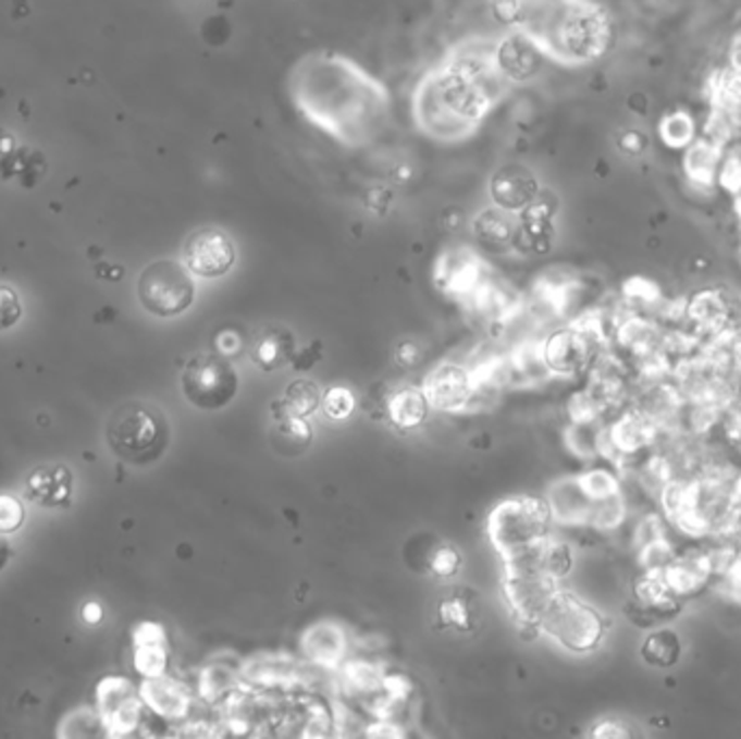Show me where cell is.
<instances>
[{"label":"cell","instance_id":"18","mask_svg":"<svg viewBox=\"0 0 741 739\" xmlns=\"http://www.w3.org/2000/svg\"><path fill=\"white\" fill-rule=\"evenodd\" d=\"M458 564H460V557L456 555V551H452V549H443L436 557H434V562H432V568H434V572L436 575H441V577H449V575H454L456 570H458Z\"/></svg>","mask_w":741,"mask_h":739},{"label":"cell","instance_id":"11","mask_svg":"<svg viewBox=\"0 0 741 739\" xmlns=\"http://www.w3.org/2000/svg\"><path fill=\"white\" fill-rule=\"evenodd\" d=\"M312 441V432L306 426V421L297 415L286 417L273 432V445L280 447L284 445L282 454L284 456H297L299 452H304Z\"/></svg>","mask_w":741,"mask_h":739},{"label":"cell","instance_id":"21","mask_svg":"<svg viewBox=\"0 0 741 739\" xmlns=\"http://www.w3.org/2000/svg\"><path fill=\"white\" fill-rule=\"evenodd\" d=\"M594 736L596 738H607V736H616V738H620V736H629V731H625V729H614V727H603V729H596L594 731Z\"/></svg>","mask_w":741,"mask_h":739},{"label":"cell","instance_id":"1","mask_svg":"<svg viewBox=\"0 0 741 739\" xmlns=\"http://www.w3.org/2000/svg\"><path fill=\"white\" fill-rule=\"evenodd\" d=\"M286 87L301 118L347 148L375 144L391 124L388 89L347 54H304L291 67Z\"/></svg>","mask_w":741,"mask_h":739},{"label":"cell","instance_id":"22","mask_svg":"<svg viewBox=\"0 0 741 739\" xmlns=\"http://www.w3.org/2000/svg\"><path fill=\"white\" fill-rule=\"evenodd\" d=\"M677 124H683V126H686V124H690V122H688V120H683V122H681V115H677ZM686 131H690V126H686ZM672 139H677V144H683V141H681V135H679V131H677V135H675Z\"/></svg>","mask_w":741,"mask_h":739},{"label":"cell","instance_id":"5","mask_svg":"<svg viewBox=\"0 0 741 739\" xmlns=\"http://www.w3.org/2000/svg\"><path fill=\"white\" fill-rule=\"evenodd\" d=\"M137 295L150 315L170 319L192 308L196 299V284L187 264L165 258L150 262L141 271Z\"/></svg>","mask_w":741,"mask_h":739},{"label":"cell","instance_id":"13","mask_svg":"<svg viewBox=\"0 0 741 739\" xmlns=\"http://www.w3.org/2000/svg\"><path fill=\"white\" fill-rule=\"evenodd\" d=\"M642 653L655 666H672L679 660V638L672 631H657L644 642Z\"/></svg>","mask_w":741,"mask_h":739},{"label":"cell","instance_id":"9","mask_svg":"<svg viewBox=\"0 0 741 739\" xmlns=\"http://www.w3.org/2000/svg\"><path fill=\"white\" fill-rule=\"evenodd\" d=\"M428 397L443 410H456L469 397V375L458 367L439 369L428 382Z\"/></svg>","mask_w":741,"mask_h":739},{"label":"cell","instance_id":"14","mask_svg":"<svg viewBox=\"0 0 741 739\" xmlns=\"http://www.w3.org/2000/svg\"><path fill=\"white\" fill-rule=\"evenodd\" d=\"M284 404L288 406L291 415L306 417L312 410H317V406L321 404V391L308 380H297L288 386Z\"/></svg>","mask_w":741,"mask_h":739},{"label":"cell","instance_id":"3","mask_svg":"<svg viewBox=\"0 0 741 739\" xmlns=\"http://www.w3.org/2000/svg\"><path fill=\"white\" fill-rule=\"evenodd\" d=\"M511 24L542 57L581 65L601 57L609 22L594 0H514Z\"/></svg>","mask_w":741,"mask_h":739},{"label":"cell","instance_id":"16","mask_svg":"<svg viewBox=\"0 0 741 739\" xmlns=\"http://www.w3.org/2000/svg\"><path fill=\"white\" fill-rule=\"evenodd\" d=\"M22 317V306H20V297L17 293L7 286L0 284V332L13 328Z\"/></svg>","mask_w":741,"mask_h":739},{"label":"cell","instance_id":"6","mask_svg":"<svg viewBox=\"0 0 741 739\" xmlns=\"http://www.w3.org/2000/svg\"><path fill=\"white\" fill-rule=\"evenodd\" d=\"M187 402L205 412L224 410L239 393V375L222 354H202L187 362L181 378Z\"/></svg>","mask_w":741,"mask_h":739},{"label":"cell","instance_id":"8","mask_svg":"<svg viewBox=\"0 0 741 739\" xmlns=\"http://www.w3.org/2000/svg\"><path fill=\"white\" fill-rule=\"evenodd\" d=\"M26 496L41 507L70 505L72 473L63 465H44L28 473L24 482Z\"/></svg>","mask_w":741,"mask_h":739},{"label":"cell","instance_id":"12","mask_svg":"<svg viewBox=\"0 0 741 739\" xmlns=\"http://www.w3.org/2000/svg\"><path fill=\"white\" fill-rule=\"evenodd\" d=\"M251 356L260 369H267V371L277 369L291 356V341H286L284 334L280 332H269L254 345Z\"/></svg>","mask_w":741,"mask_h":739},{"label":"cell","instance_id":"17","mask_svg":"<svg viewBox=\"0 0 741 739\" xmlns=\"http://www.w3.org/2000/svg\"><path fill=\"white\" fill-rule=\"evenodd\" d=\"M22 522H24L22 503L9 494H0V533L17 531Z\"/></svg>","mask_w":741,"mask_h":739},{"label":"cell","instance_id":"2","mask_svg":"<svg viewBox=\"0 0 741 739\" xmlns=\"http://www.w3.org/2000/svg\"><path fill=\"white\" fill-rule=\"evenodd\" d=\"M507 89L494 41H465L421 76L412 115L425 137L458 144L478 133Z\"/></svg>","mask_w":741,"mask_h":739},{"label":"cell","instance_id":"4","mask_svg":"<svg viewBox=\"0 0 741 739\" xmlns=\"http://www.w3.org/2000/svg\"><path fill=\"white\" fill-rule=\"evenodd\" d=\"M107 441L120 460L148 467L168 452L172 428L161 408L146 402H126L113 410L107 423Z\"/></svg>","mask_w":741,"mask_h":739},{"label":"cell","instance_id":"15","mask_svg":"<svg viewBox=\"0 0 741 739\" xmlns=\"http://www.w3.org/2000/svg\"><path fill=\"white\" fill-rule=\"evenodd\" d=\"M321 404H323V412H325L330 419L341 421V419H347V417L354 412L356 399H354L351 391H347V389H330V391L321 397Z\"/></svg>","mask_w":741,"mask_h":739},{"label":"cell","instance_id":"19","mask_svg":"<svg viewBox=\"0 0 741 739\" xmlns=\"http://www.w3.org/2000/svg\"><path fill=\"white\" fill-rule=\"evenodd\" d=\"M239 349H242V338H239L235 332H224V334L220 336V341H218V352H220L222 356L231 358V356H235Z\"/></svg>","mask_w":741,"mask_h":739},{"label":"cell","instance_id":"7","mask_svg":"<svg viewBox=\"0 0 741 739\" xmlns=\"http://www.w3.org/2000/svg\"><path fill=\"white\" fill-rule=\"evenodd\" d=\"M237 262L235 242L220 229H202L185 244V264L194 275L222 278Z\"/></svg>","mask_w":741,"mask_h":739},{"label":"cell","instance_id":"20","mask_svg":"<svg viewBox=\"0 0 741 739\" xmlns=\"http://www.w3.org/2000/svg\"><path fill=\"white\" fill-rule=\"evenodd\" d=\"M9 557H11V544L0 535V570L7 566Z\"/></svg>","mask_w":741,"mask_h":739},{"label":"cell","instance_id":"10","mask_svg":"<svg viewBox=\"0 0 741 739\" xmlns=\"http://www.w3.org/2000/svg\"><path fill=\"white\" fill-rule=\"evenodd\" d=\"M391 419L399 428H419L428 417V397L421 391H402L391 399Z\"/></svg>","mask_w":741,"mask_h":739}]
</instances>
